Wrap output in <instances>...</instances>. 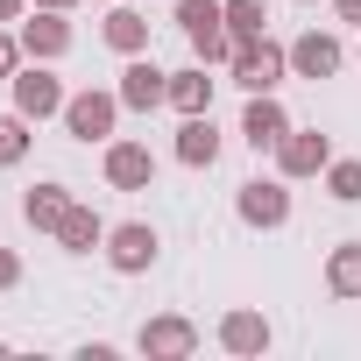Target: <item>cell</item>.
Masks as SVG:
<instances>
[{
  "instance_id": "cell-17",
  "label": "cell",
  "mask_w": 361,
  "mask_h": 361,
  "mask_svg": "<svg viewBox=\"0 0 361 361\" xmlns=\"http://www.w3.org/2000/svg\"><path fill=\"white\" fill-rule=\"evenodd\" d=\"M213 71L206 64H185V71H170V106L177 114H213Z\"/></svg>"
},
{
  "instance_id": "cell-24",
  "label": "cell",
  "mask_w": 361,
  "mask_h": 361,
  "mask_svg": "<svg viewBox=\"0 0 361 361\" xmlns=\"http://www.w3.org/2000/svg\"><path fill=\"white\" fill-rule=\"evenodd\" d=\"M22 64H29V50H22V36H15L8 22H0V78H15Z\"/></svg>"
},
{
  "instance_id": "cell-1",
  "label": "cell",
  "mask_w": 361,
  "mask_h": 361,
  "mask_svg": "<svg viewBox=\"0 0 361 361\" xmlns=\"http://www.w3.org/2000/svg\"><path fill=\"white\" fill-rule=\"evenodd\" d=\"M121 114H128V106H121V92L85 85V92H71V99H64V114H57V121H64V135H71V142H114Z\"/></svg>"
},
{
  "instance_id": "cell-14",
  "label": "cell",
  "mask_w": 361,
  "mask_h": 361,
  "mask_svg": "<svg viewBox=\"0 0 361 361\" xmlns=\"http://www.w3.org/2000/svg\"><path fill=\"white\" fill-rule=\"evenodd\" d=\"M71 206H78V199H71V185H57V177H43V185H29V192H22V220H29L36 234H57Z\"/></svg>"
},
{
  "instance_id": "cell-15",
  "label": "cell",
  "mask_w": 361,
  "mask_h": 361,
  "mask_svg": "<svg viewBox=\"0 0 361 361\" xmlns=\"http://www.w3.org/2000/svg\"><path fill=\"white\" fill-rule=\"evenodd\" d=\"M177 163H185V170H213V163H220V128H213V114H185V128H177Z\"/></svg>"
},
{
  "instance_id": "cell-3",
  "label": "cell",
  "mask_w": 361,
  "mask_h": 361,
  "mask_svg": "<svg viewBox=\"0 0 361 361\" xmlns=\"http://www.w3.org/2000/svg\"><path fill=\"white\" fill-rule=\"evenodd\" d=\"M234 213H241V227H255V234L290 227V177H248V185L234 192Z\"/></svg>"
},
{
  "instance_id": "cell-2",
  "label": "cell",
  "mask_w": 361,
  "mask_h": 361,
  "mask_svg": "<svg viewBox=\"0 0 361 361\" xmlns=\"http://www.w3.org/2000/svg\"><path fill=\"white\" fill-rule=\"evenodd\" d=\"M234 85L241 92H276L283 78H290V43H276V36H248L241 50H234Z\"/></svg>"
},
{
  "instance_id": "cell-8",
  "label": "cell",
  "mask_w": 361,
  "mask_h": 361,
  "mask_svg": "<svg viewBox=\"0 0 361 361\" xmlns=\"http://www.w3.org/2000/svg\"><path fill=\"white\" fill-rule=\"evenodd\" d=\"M15 36H22V50H29L36 64H57V57H71V43H78L71 22H64V8H36V15H22Z\"/></svg>"
},
{
  "instance_id": "cell-4",
  "label": "cell",
  "mask_w": 361,
  "mask_h": 361,
  "mask_svg": "<svg viewBox=\"0 0 361 361\" xmlns=\"http://www.w3.org/2000/svg\"><path fill=\"white\" fill-rule=\"evenodd\" d=\"M156 255H163V234H156L149 220L106 227V269H114V276H142V269H156Z\"/></svg>"
},
{
  "instance_id": "cell-10",
  "label": "cell",
  "mask_w": 361,
  "mask_h": 361,
  "mask_svg": "<svg viewBox=\"0 0 361 361\" xmlns=\"http://www.w3.org/2000/svg\"><path fill=\"white\" fill-rule=\"evenodd\" d=\"M121 106L128 114H156V106H170V71L163 64H149V57H128V71H121Z\"/></svg>"
},
{
  "instance_id": "cell-27",
  "label": "cell",
  "mask_w": 361,
  "mask_h": 361,
  "mask_svg": "<svg viewBox=\"0 0 361 361\" xmlns=\"http://www.w3.org/2000/svg\"><path fill=\"white\" fill-rule=\"evenodd\" d=\"M29 15V0H0V22H22Z\"/></svg>"
},
{
  "instance_id": "cell-7",
  "label": "cell",
  "mask_w": 361,
  "mask_h": 361,
  "mask_svg": "<svg viewBox=\"0 0 361 361\" xmlns=\"http://www.w3.org/2000/svg\"><path fill=\"white\" fill-rule=\"evenodd\" d=\"M326 163H333V142H326L319 128H290V135L276 142V177H290V185L326 177Z\"/></svg>"
},
{
  "instance_id": "cell-22",
  "label": "cell",
  "mask_w": 361,
  "mask_h": 361,
  "mask_svg": "<svg viewBox=\"0 0 361 361\" xmlns=\"http://www.w3.org/2000/svg\"><path fill=\"white\" fill-rule=\"evenodd\" d=\"M227 29L248 43V36H269V0H227Z\"/></svg>"
},
{
  "instance_id": "cell-28",
  "label": "cell",
  "mask_w": 361,
  "mask_h": 361,
  "mask_svg": "<svg viewBox=\"0 0 361 361\" xmlns=\"http://www.w3.org/2000/svg\"><path fill=\"white\" fill-rule=\"evenodd\" d=\"M36 8H64V15H71V8H78V0H36Z\"/></svg>"
},
{
  "instance_id": "cell-29",
  "label": "cell",
  "mask_w": 361,
  "mask_h": 361,
  "mask_svg": "<svg viewBox=\"0 0 361 361\" xmlns=\"http://www.w3.org/2000/svg\"><path fill=\"white\" fill-rule=\"evenodd\" d=\"M99 8H114V0H99Z\"/></svg>"
},
{
  "instance_id": "cell-25",
  "label": "cell",
  "mask_w": 361,
  "mask_h": 361,
  "mask_svg": "<svg viewBox=\"0 0 361 361\" xmlns=\"http://www.w3.org/2000/svg\"><path fill=\"white\" fill-rule=\"evenodd\" d=\"M15 283H22V255H15V248H0V290H15Z\"/></svg>"
},
{
  "instance_id": "cell-20",
  "label": "cell",
  "mask_w": 361,
  "mask_h": 361,
  "mask_svg": "<svg viewBox=\"0 0 361 361\" xmlns=\"http://www.w3.org/2000/svg\"><path fill=\"white\" fill-rule=\"evenodd\" d=\"M326 192L340 206H361V156H333L326 163Z\"/></svg>"
},
{
  "instance_id": "cell-21",
  "label": "cell",
  "mask_w": 361,
  "mask_h": 361,
  "mask_svg": "<svg viewBox=\"0 0 361 361\" xmlns=\"http://www.w3.org/2000/svg\"><path fill=\"white\" fill-rule=\"evenodd\" d=\"M29 114H0V170H15L22 156H29Z\"/></svg>"
},
{
  "instance_id": "cell-18",
  "label": "cell",
  "mask_w": 361,
  "mask_h": 361,
  "mask_svg": "<svg viewBox=\"0 0 361 361\" xmlns=\"http://www.w3.org/2000/svg\"><path fill=\"white\" fill-rule=\"evenodd\" d=\"M106 50H121V57H142L149 50V15H135V8H106Z\"/></svg>"
},
{
  "instance_id": "cell-12",
  "label": "cell",
  "mask_w": 361,
  "mask_h": 361,
  "mask_svg": "<svg viewBox=\"0 0 361 361\" xmlns=\"http://www.w3.org/2000/svg\"><path fill=\"white\" fill-rule=\"evenodd\" d=\"M290 135V114H283V99L276 92H248V114H241V142L262 156V149H276Z\"/></svg>"
},
{
  "instance_id": "cell-30",
  "label": "cell",
  "mask_w": 361,
  "mask_h": 361,
  "mask_svg": "<svg viewBox=\"0 0 361 361\" xmlns=\"http://www.w3.org/2000/svg\"><path fill=\"white\" fill-rule=\"evenodd\" d=\"M354 57H361V43H354Z\"/></svg>"
},
{
  "instance_id": "cell-16",
  "label": "cell",
  "mask_w": 361,
  "mask_h": 361,
  "mask_svg": "<svg viewBox=\"0 0 361 361\" xmlns=\"http://www.w3.org/2000/svg\"><path fill=\"white\" fill-rule=\"evenodd\" d=\"M57 248H64V255H92V248H106V220L78 199V206L64 213V227H57Z\"/></svg>"
},
{
  "instance_id": "cell-9",
  "label": "cell",
  "mask_w": 361,
  "mask_h": 361,
  "mask_svg": "<svg viewBox=\"0 0 361 361\" xmlns=\"http://www.w3.org/2000/svg\"><path fill=\"white\" fill-rule=\"evenodd\" d=\"M340 64H347V43L333 36V29H305L298 43H290V78H340Z\"/></svg>"
},
{
  "instance_id": "cell-13",
  "label": "cell",
  "mask_w": 361,
  "mask_h": 361,
  "mask_svg": "<svg viewBox=\"0 0 361 361\" xmlns=\"http://www.w3.org/2000/svg\"><path fill=\"white\" fill-rule=\"evenodd\" d=\"M269 340H276V333H269V319H262L255 305H234V312L220 319V347H227V354H241V361L269 354Z\"/></svg>"
},
{
  "instance_id": "cell-11",
  "label": "cell",
  "mask_w": 361,
  "mask_h": 361,
  "mask_svg": "<svg viewBox=\"0 0 361 361\" xmlns=\"http://www.w3.org/2000/svg\"><path fill=\"white\" fill-rule=\"evenodd\" d=\"M99 170H106L114 192H149V185H156V156H149V142H121V135H114Z\"/></svg>"
},
{
  "instance_id": "cell-26",
  "label": "cell",
  "mask_w": 361,
  "mask_h": 361,
  "mask_svg": "<svg viewBox=\"0 0 361 361\" xmlns=\"http://www.w3.org/2000/svg\"><path fill=\"white\" fill-rule=\"evenodd\" d=\"M333 15H340V22H354V29H361V0H333Z\"/></svg>"
},
{
  "instance_id": "cell-6",
  "label": "cell",
  "mask_w": 361,
  "mask_h": 361,
  "mask_svg": "<svg viewBox=\"0 0 361 361\" xmlns=\"http://www.w3.org/2000/svg\"><path fill=\"white\" fill-rule=\"evenodd\" d=\"M135 347H142L149 361H192V354H199V326H192L185 312H156V319H142Z\"/></svg>"
},
{
  "instance_id": "cell-19",
  "label": "cell",
  "mask_w": 361,
  "mask_h": 361,
  "mask_svg": "<svg viewBox=\"0 0 361 361\" xmlns=\"http://www.w3.org/2000/svg\"><path fill=\"white\" fill-rule=\"evenodd\" d=\"M326 290H333L340 305L361 298V241H340V248L326 255Z\"/></svg>"
},
{
  "instance_id": "cell-23",
  "label": "cell",
  "mask_w": 361,
  "mask_h": 361,
  "mask_svg": "<svg viewBox=\"0 0 361 361\" xmlns=\"http://www.w3.org/2000/svg\"><path fill=\"white\" fill-rule=\"evenodd\" d=\"M227 22V0H177V29L199 36V29H220Z\"/></svg>"
},
{
  "instance_id": "cell-5",
  "label": "cell",
  "mask_w": 361,
  "mask_h": 361,
  "mask_svg": "<svg viewBox=\"0 0 361 361\" xmlns=\"http://www.w3.org/2000/svg\"><path fill=\"white\" fill-rule=\"evenodd\" d=\"M8 92H15V114H29V121H50V114H64V99H71L64 78H57L50 64H36V57L8 78Z\"/></svg>"
}]
</instances>
